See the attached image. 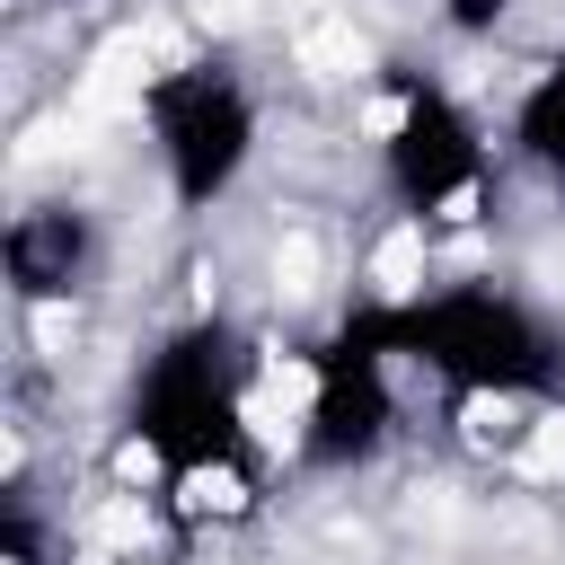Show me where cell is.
Returning a JSON list of instances; mask_svg holds the SVG:
<instances>
[{"label":"cell","instance_id":"cell-4","mask_svg":"<svg viewBox=\"0 0 565 565\" xmlns=\"http://www.w3.org/2000/svg\"><path fill=\"white\" fill-rule=\"evenodd\" d=\"M300 371H309V397H300V459L327 468V477L380 459L388 433H397V344H388L380 309H371V300L344 309L335 335H318V344L300 353Z\"/></svg>","mask_w":565,"mask_h":565},{"label":"cell","instance_id":"cell-2","mask_svg":"<svg viewBox=\"0 0 565 565\" xmlns=\"http://www.w3.org/2000/svg\"><path fill=\"white\" fill-rule=\"evenodd\" d=\"M397 362L441 380L450 397H547L565 371V344L547 335V318L494 282H441V291H406V300H371Z\"/></svg>","mask_w":565,"mask_h":565},{"label":"cell","instance_id":"cell-8","mask_svg":"<svg viewBox=\"0 0 565 565\" xmlns=\"http://www.w3.org/2000/svg\"><path fill=\"white\" fill-rule=\"evenodd\" d=\"M503 18H512V0H441V26H459V35H486Z\"/></svg>","mask_w":565,"mask_h":565},{"label":"cell","instance_id":"cell-5","mask_svg":"<svg viewBox=\"0 0 565 565\" xmlns=\"http://www.w3.org/2000/svg\"><path fill=\"white\" fill-rule=\"evenodd\" d=\"M388 88H397V106H388V132H380V177H388L397 212H406L415 230L468 212V203L486 194V168H494L486 124H477L441 79H424V71H397Z\"/></svg>","mask_w":565,"mask_h":565},{"label":"cell","instance_id":"cell-7","mask_svg":"<svg viewBox=\"0 0 565 565\" xmlns=\"http://www.w3.org/2000/svg\"><path fill=\"white\" fill-rule=\"evenodd\" d=\"M503 141H512V159H521V168H539L547 185H565V53H556V62H539V71L521 79Z\"/></svg>","mask_w":565,"mask_h":565},{"label":"cell","instance_id":"cell-1","mask_svg":"<svg viewBox=\"0 0 565 565\" xmlns=\"http://www.w3.org/2000/svg\"><path fill=\"white\" fill-rule=\"evenodd\" d=\"M141 459L159 468L168 494H185V512H212L221 494H247L256 477V441H247V353L230 318H185L159 335V353L132 380L124 406Z\"/></svg>","mask_w":565,"mask_h":565},{"label":"cell","instance_id":"cell-3","mask_svg":"<svg viewBox=\"0 0 565 565\" xmlns=\"http://www.w3.org/2000/svg\"><path fill=\"white\" fill-rule=\"evenodd\" d=\"M141 124H150V159H159V185L177 212H212L247 159H256V88L221 62V53H194V62H168L141 79Z\"/></svg>","mask_w":565,"mask_h":565},{"label":"cell","instance_id":"cell-6","mask_svg":"<svg viewBox=\"0 0 565 565\" xmlns=\"http://www.w3.org/2000/svg\"><path fill=\"white\" fill-rule=\"evenodd\" d=\"M97 265V221L79 203H26L9 212L0 230V274H9V300L44 309V300H71Z\"/></svg>","mask_w":565,"mask_h":565}]
</instances>
